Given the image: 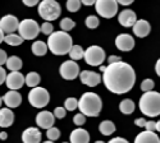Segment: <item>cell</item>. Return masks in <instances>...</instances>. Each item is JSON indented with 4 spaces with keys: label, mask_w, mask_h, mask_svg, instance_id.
<instances>
[{
    "label": "cell",
    "mask_w": 160,
    "mask_h": 143,
    "mask_svg": "<svg viewBox=\"0 0 160 143\" xmlns=\"http://www.w3.org/2000/svg\"><path fill=\"white\" fill-rule=\"evenodd\" d=\"M83 59L91 67H101L102 63L106 59V55H105L104 49H101L100 46H96V45H92L87 50H85Z\"/></svg>",
    "instance_id": "ba28073f"
},
{
    "label": "cell",
    "mask_w": 160,
    "mask_h": 143,
    "mask_svg": "<svg viewBox=\"0 0 160 143\" xmlns=\"http://www.w3.org/2000/svg\"><path fill=\"white\" fill-rule=\"evenodd\" d=\"M19 21L16 16L13 14H7L0 19V30L4 32V35H12L16 31H18Z\"/></svg>",
    "instance_id": "8fae6325"
},
{
    "label": "cell",
    "mask_w": 160,
    "mask_h": 143,
    "mask_svg": "<svg viewBox=\"0 0 160 143\" xmlns=\"http://www.w3.org/2000/svg\"><path fill=\"white\" fill-rule=\"evenodd\" d=\"M76 27V23H74V21L73 19H71V18H63L62 21H60V30L63 31V32H67L68 33L71 30H73Z\"/></svg>",
    "instance_id": "f546056e"
},
{
    "label": "cell",
    "mask_w": 160,
    "mask_h": 143,
    "mask_svg": "<svg viewBox=\"0 0 160 143\" xmlns=\"http://www.w3.org/2000/svg\"><path fill=\"white\" fill-rule=\"evenodd\" d=\"M41 82V77L36 72H30L27 75L24 77V84H27L31 88L38 87V83Z\"/></svg>",
    "instance_id": "cb8c5ba5"
},
{
    "label": "cell",
    "mask_w": 160,
    "mask_h": 143,
    "mask_svg": "<svg viewBox=\"0 0 160 143\" xmlns=\"http://www.w3.org/2000/svg\"><path fill=\"white\" fill-rule=\"evenodd\" d=\"M2 103H3V97H0V107H2Z\"/></svg>",
    "instance_id": "db71d44e"
},
{
    "label": "cell",
    "mask_w": 160,
    "mask_h": 143,
    "mask_svg": "<svg viewBox=\"0 0 160 143\" xmlns=\"http://www.w3.org/2000/svg\"><path fill=\"white\" fill-rule=\"evenodd\" d=\"M154 87H155V83H154V81L151 79V78H146V79H143L142 83H141V91H143V93L152 91Z\"/></svg>",
    "instance_id": "836d02e7"
},
{
    "label": "cell",
    "mask_w": 160,
    "mask_h": 143,
    "mask_svg": "<svg viewBox=\"0 0 160 143\" xmlns=\"http://www.w3.org/2000/svg\"><path fill=\"white\" fill-rule=\"evenodd\" d=\"M85 24L86 27L90 28V30H95L99 27L100 24V19L96 17V16H88L86 19H85Z\"/></svg>",
    "instance_id": "4dcf8cb0"
},
{
    "label": "cell",
    "mask_w": 160,
    "mask_h": 143,
    "mask_svg": "<svg viewBox=\"0 0 160 143\" xmlns=\"http://www.w3.org/2000/svg\"><path fill=\"white\" fill-rule=\"evenodd\" d=\"M3 102L7 105L8 109H16L22 103V96L18 91H8L3 96Z\"/></svg>",
    "instance_id": "e0dca14e"
},
{
    "label": "cell",
    "mask_w": 160,
    "mask_h": 143,
    "mask_svg": "<svg viewBox=\"0 0 160 143\" xmlns=\"http://www.w3.org/2000/svg\"><path fill=\"white\" fill-rule=\"evenodd\" d=\"M108 143H129L127 139H124V138H122V137H115V138H113V139H110Z\"/></svg>",
    "instance_id": "b9f144b4"
},
{
    "label": "cell",
    "mask_w": 160,
    "mask_h": 143,
    "mask_svg": "<svg viewBox=\"0 0 160 143\" xmlns=\"http://www.w3.org/2000/svg\"><path fill=\"white\" fill-rule=\"evenodd\" d=\"M62 13L60 4L54 0H42L38 4V14L45 22H51L59 18Z\"/></svg>",
    "instance_id": "5b68a950"
},
{
    "label": "cell",
    "mask_w": 160,
    "mask_h": 143,
    "mask_svg": "<svg viewBox=\"0 0 160 143\" xmlns=\"http://www.w3.org/2000/svg\"><path fill=\"white\" fill-rule=\"evenodd\" d=\"M44 143H54V142H51V141H46V142H44Z\"/></svg>",
    "instance_id": "9f6ffc18"
},
{
    "label": "cell",
    "mask_w": 160,
    "mask_h": 143,
    "mask_svg": "<svg viewBox=\"0 0 160 143\" xmlns=\"http://www.w3.org/2000/svg\"><path fill=\"white\" fill-rule=\"evenodd\" d=\"M8 138V134H7V132H2V133H0V139H7Z\"/></svg>",
    "instance_id": "681fc988"
},
{
    "label": "cell",
    "mask_w": 160,
    "mask_h": 143,
    "mask_svg": "<svg viewBox=\"0 0 160 143\" xmlns=\"http://www.w3.org/2000/svg\"><path fill=\"white\" fill-rule=\"evenodd\" d=\"M145 128H146V131L148 132H155L156 133V122H148L146 123V125H145Z\"/></svg>",
    "instance_id": "f35d334b"
},
{
    "label": "cell",
    "mask_w": 160,
    "mask_h": 143,
    "mask_svg": "<svg viewBox=\"0 0 160 143\" xmlns=\"http://www.w3.org/2000/svg\"><path fill=\"white\" fill-rule=\"evenodd\" d=\"M5 65H7V69L10 70V72H19L21 68L23 67V63H22L21 58L13 55V56H9L8 58Z\"/></svg>",
    "instance_id": "603a6c76"
},
{
    "label": "cell",
    "mask_w": 160,
    "mask_h": 143,
    "mask_svg": "<svg viewBox=\"0 0 160 143\" xmlns=\"http://www.w3.org/2000/svg\"><path fill=\"white\" fill-rule=\"evenodd\" d=\"M108 61H109V64H114V63H118V61H122V59L119 56H115V55H110L108 58Z\"/></svg>",
    "instance_id": "f6af8a7d"
},
{
    "label": "cell",
    "mask_w": 160,
    "mask_h": 143,
    "mask_svg": "<svg viewBox=\"0 0 160 143\" xmlns=\"http://www.w3.org/2000/svg\"><path fill=\"white\" fill-rule=\"evenodd\" d=\"M40 33V24L35 19H23L18 26V35L23 40H33Z\"/></svg>",
    "instance_id": "8992f818"
},
{
    "label": "cell",
    "mask_w": 160,
    "mask_h": 143,
    "mask_svg": "<svg viewBox=\"0 0 160 143\" xmlns=\"http://www.w3.org/2000/svg\"><path fill=\"white\" fill-rule=\"evenodd\" d=\"M135 143H160V138L155 132H141L136 136Z\"/></svg>",
    "instance_id": "7402d4cb"
},
{
    "label": "cell",
    "mask_w": 160,
    "mask_h": 143,
    "mask_svg": "<svg viewBox=\"0 0 160 143\" xmlns=\"http://www.w3.org/2000/svg\"><path fill=\"white\" fill-rule=\"evenodd\" d=\"M156 132H160V120L156 122Z\"/></svg>",
    "instance_id": "816d5d0a"
},
{
    "label": "cell",
    "mask_w": 160,
    "mask_h": 143,
    "mask_svg": "<svg viewBox=\"0 0 160 143\" xmlns=\"http://www.w3.org/2000/svg\"><path fill=\"white\" fill-rule=\"evenodd\" d=\"M46 137H48L49 141L54 142V141L59 139V137H60V131H59L58 128L52 126V128H50V129H48V131H46Z\"/></svg>",
    "instance_id": "d6a6232c"
},
{
    "label": "cell",
    "mask_w": 160,
    "mask_h": 143,
    "mask_svg": "<svg viewBox=\"0 0 160 143\" xmlns=\"http://www.w3.org/2000/svg\"><path fill=\"white\" fill-rule=\"evenodd\" d=\"M23 4L27 7H35V5H38L40 2L38 0H23Z\"/></svg>",
    "instance_id": "7bdbcfd3"
},
{
    "label": "cell",
    "mask_w": 160,
    "mask_h": 143,
    "mask_svg": "<svg viewBox=\"0 0 160 143\" xmlns=\"http://www.w3.org/2000/svg\"><path fill=\"white\" fill-rule=\"evenodd\" d=\"M95 10L102 18H113L118 13V2L115 0H96Z\"/></svg>",
    "instance_id": "9c48e42d"
},
{
    "label": "cell",
    "mask_w": 160,
    "mask_h": 143,
    "mask_svg": "<svg viewBox=\"0 0 160 143\" xmlns=\"http://www.w3.org/2000/svg\"><path fill=\"white\" fill-rule=\"evenodd\" d=\"M138 107L140 111L149 118H155L160 115V92L150 91L143 93L140 97Z\"/></svg>",
    "instance_id": "277c9868"
},
{
    "label": "cell",
    "mask_w": 160,
    "mask_h": 143,
    "mask_svg": "<svg viewBox=\"0 0 160 143\" xmlns=\"http://www.w3.org/2000/svg\"><path fill=\"white\" fill-rule=\"evenodd\" d=\"M41 132L37 128H27L22 133V142L23 143H40L41 142Z\"/></svg>",
    "instance_id": "ac0fdd59"
},
{
    "label": "cell",
    "mask_w": 160,
    "mask_h": 143,
    "mask_svg": "<svg viewBox=\"0 0 160 143\" xmlns=\"http://www.w3.org/2000/svg\"><path fill=\"white\" fill-rule=\"evenodd\" d=\"M146 123H148V120H145V119H142V118H137V119L135 120V124H136L137 126H141V128H145Z\"/></svg>",
    "instance_id": "ee69618b"
},
{
    "label": "cell",
    "mask_w": 160,
    "mask_h": 143,
    "mask_svg": "<svg viewBox=\"0 0 160 143\" xmlns=\"http://www.w3.org/2000/svg\"><path fill=\"white\" fill-rule=\"evenodd\" d=\"M59 73L62 75V78H64V79L67 81H73L76 79V78L79 75V65L73 61V60H67L64 61L60 68H59Z\"/></svg>",
    "instance_id": "30bf717a"
},
{
    "label": "cell",
    "mask_w": 160,
    "mask_h": 143,
    "mask_svg": "<svg viewBox=\"0 0 160 143\" xmlns=\"http://www.w3.org/2000/svg\"><path fill=\"white\" fill-rule=\"evenodd\" d=\"M40 32H42L44 35H51L52 32H54V26H52L50 22H44L41 26H40Z\"/></svg>",
    "instance_id": "d590c367"
},
{
    "label": "cell",
    "mask_w": 160,
    "mask_h": 143,
    "mask_svg": "<svg viewBox=\"0 0 160 143\" xmlns=\"http://www.w3.org/2000/svg\"><path fill=\"white\" fill-rule=\"evenodd\" d=\"M81 4L87 5V7H90V5H95V4H96V0H83V2H81Z\"/></svg>",
    "instance_id": "7dc6e473"
},
{
    "label": "cell",
    "mask_w": 160,
    "mask_h": 143,
    "mask_svg": "<svg viewBox=\"0 0 160 143\" xmlns=\"http://www.w3.org/2000/svg\"><path fill=\"white\" fill-rule=\"evenodd\" d=\"M4 37H5V35H4V32L0 30V44H2L3 41H4Z\"/></svg>",
    "instance_id": "f907efd6"
},
{
    "label": "cell",
    "mask_w": 160,
    "mask_h": 143,
    "mask_svg": "<svg viewBox=\"0 0 160 143\" xmlns=\"http://www.w3.org/2000/svg\"><path fill=\"white\" fill-rule=\"evenodd\" d=\"M78 107V100L74 97H68L64 101V109L68 111H73Z\"/></svg>",
    "instance_id": "1f68e13d"
},
{
    "label": "cell",
    "mask_w": 160,
    "mask_h": 143,
    "mask_svg": "<svg viewBox=\"0 0 160 143\" xmlns=\"http://www.w3.org/2000/svg\"><path fill=\"white\" fill-rule=\"evenodd\" d=\"M155 72H156V74L160 77V59H158V61H156V64H155Z\"/></svg>",
    "instance_id": "c3c4849f"
},
{
    "label": "cell",
    "mask_w": 160,
    "mask_h": 143,
    "mask_svg": "<svg viewBox=\"0 0 160 143\" xmlns=\"http://www.w3.org/2000/svg\"><path fill=\"white\" fill-rule=\"evenodd\" d=\"M14 123V112L10 109H0V128H9Z\"/></svg>",
    "instance_id": "44dd1931"
},
{
    "label": "cell",
    "mask_w": 160,
    "mask_h": 143,
    "mask_svg": "<svg viewBox=\"0 0 160 143\" xmlns=\"http://www.w3.org/2000/svg\"><path fill=\"white\" fill-rule=\"evenodd\" d=\"M5 79H7V70L3 67H0V86L5 83Z\"/></svg>",
    "instance_id": "60d3db41"
},
{
    "label": "cell",
    "mask_w": 160,
    "mask_h": 143,
    "mask_svg": "<svg viewBox=\"0 0 160 143\" xmlns=\"http://www.w3.org/2000/svg\"><path fill=\"white\" fill-rule=\"evenodd\" d=\"M8 60V56H7V53L3 50V49H0V67H3L4 64L7 63Z\"/></svg>",
    "instance_id": "ab89813d"
},
{
    "label": "cell",
    "mask_w": 160,
    "mask_h": 143,
    "mask_svg": "<svg viewBox=\"0 0 160 143\" xmlns=\"http://www.w3.org/2000/svg\"><path fill=\"white\" fill-rule=\"evenodd\" d=\"M65 114H67V110L64 107H55L54 112H52V115H54L55 119H64Z\"/></svg>",
    "instance_id": "74e56055"
},
{
    "label": "cell",
    "mask_w": 160,
    "mask_h": 143,
    "mask_svg": "<svg viewBox=\"0 0 160 143\" xmlns=\"http://www.w3.org/2000/svg\"><path fill=\"white\" fill-rule=\"evenodd\" d=\"M95 143H105V142H104V141H96Z\"/></svg>",
    "instance_id": "11a10c76"
},
{
    "label": "cell",
    "mask_w": 160,
    "mask_h": 143,
    "mask_svg": "<svg viewBox=\"0 0 160 143\" xmlns=\"http://www.w3.org/2000/svg\"><path fill=\"white\" fill-rule=\"evenodd\" d=\"M69 141H71V143H88L90 142V134L86 129L77 128L74 131H72Z\"/></svg>",
    "instance_id": "ffe728a7"
},
{
    "label": "cell",
    "mask_w": 160,
    "mask_h": 143,
    "mask_svg": "<svg viewBox=\"0 0 160 143\" xmlns=\"http://www.w3.org/2000/svg\"><path fill=\"white\" fill-rule=\"evenodd\" d=\"M132 28H133V33H135L137 37L143 38L150 33L151 26L146 19H137V22L135 23V26H133Z\"/></svg>",
    "instance_id": "d6986e66"
},
{
    "label": "cell",
    "mask_w": 160,
    "mask_h": 143,
    "mask_svg": "<svg viewBox=\"0 0 160 143\" xmlns=\"http://www.w3.org/2000/svg\"><path fill=\"white\" fill-rule=\"evenodd\" d=\"M5 84L10 91H18L24 84V75L21 72H10L7 74Z\"/></svg>",
    "instance_id": "7c38bea8"
},
{
    "label": "cell",
    "mask_w": 160,
    "mask_h": 143,
    "mask_svg": "<svg viewBox=\"0 0 160 143\" xmlns=\"http://www.w3.org/2000/svg\"><path fill=\"white\" fill-rule=\"evenodd\" d=\"M79 79L85 86L88 87H96L101 82V75L96 72H91V70H83L79 73Z\"/></svg>",
    "instance_id": "2e32d148"
},
{
    "label": "cell",
    "mask_w": 160,
    "mask_h": 143,
    "mask_svg": "<svg viewBox=\"0 0 160 143\" xmlns=\"http://www.w3.org/2000/svg\"><path fill=\"white\" fill-rule=\"evenodd\" d=\"M81 2L79 0H68L67 2V9H68L71 13H76L81 9Z\"/></svg>",
    "instance_id": "e575fe53"
},
{
    "label": "cell",
    "mask_w": 160,
    "mask_h": 143,
    "mask_svg": "<svg viewBox=\"0 0 160 143\" xmlns=\"http://www.w3.org/2000/svg\"><path fill=\"white\" fill-rule=\"evenodd\" d=\"M118 22L121 26L126 28H129V27H133L135 23L137 22V17H136V13L131 10V9H123L118 16Z\"/></svg>",
    "instance_id": "9a60e30c"
},
{
    "label": "cell",
    "mask_w": 160,
    "mask_h": 143,
    "mask_svg": "<svg viewBox=\"0 0 160 143\" xmlns=\"http://www.w3.org/2000/svg\"><path fill=\"white\" fill-rule=\"evenodd\" d=\"M133 4V0H119L118 5H131Z\"/></svg>",
    "instance_id": "bcb514c9"
},
{
    "label": "cell",
    "mask_w": 160,
    "mask_h": 143,
    "mask_svg": "<svg viewBox=\"0 0 160 143\" xmlns=\"http://www.w3.org/2000/svg\"><path fill=\"white\" fill-rule=\"evenodd\" d=\"M54 123H55V118L54 115H52V112L50 111H40L37 115H36V124L41 128V129H50L54 126Z\"/></svg>",
    "instance_id": "4fadbf2b"
},
{
    "label": "cell",
    "mask_w": 160,
    "mask_h": 143,
    "mask_svg": "<svg viewBox=\"0 0 160 143\" xmlns=\"http://www.w3.org/2000/svg\"><path fill=\"white\" fill-rule=\"evenodd\" d=\"M63 143H68V142H63Z\"/></svg>",
    "instance_id": "6f0895ef"
},
{
    "label": "cell",
    "mask_w": 160,
    "mask_h": 143,
    "mask_svg": "<svg viewBox=\"0 0 160 143\" xmlns=\"http://www.w3.org/2000/svg\"><path fill=\"white\" fill-rule=\"evenodd\" d=\"M69 56H71V60H73V61L77 63V60L83 59L85 50L81 46H79V45H73L72 49H71V51H69Z\"/></svg>",
    "instance_id": "83f0119b"
},
{
    "label": "cell",
    "mask_w": 160,
    "mask_h": 143,
    "mask_svg": "<svg viewBox=\"0 0 160 143\" xmlns=\"http://www.w3.org/2000/svg\"><path fill=\"white\" fill-rule=\"evenodd\" d=\"M135 102H133L131 98H126L123 101H121V103H119V110H121L122 114L124 115H131L133 114V111H135Z\"/></svg>",
    "instance_id": "d4e9b609"
},
{
    "label": "cell",
    "mask_w": 160,
    "mask_h": 143,
    "mask_svg": "<svg viewBox=\"0 0 160 143\" xmlns=\"http://www.w3.org/2000/svg\"><path fill=\"white\" fill-rule=\"evenodd\" d=\"M99 68H100V70H101V72L104 73V72H105V68H106V67H104V65H101V67H99Z\"/></svg>",
    "instance_id": "f5cc1de1"
},
{
    "label": "cell",
    "mask_w": 160,
    "mask_h": 143,
    "mask_svg": "<svg viewBox=\"0 0 160 143\" xmlns=\"http://www.w3.org/2000/svg\"><path fill=\"white\" fill-rule=\"evenodd\" d=\"M101 107H102V101L100 96L96 95L95 92H85L78 101V109L85 116H91V118L99 116Z\"/></svg>",
    "instance_id": "3957f363"
},
{
    "label": "cell",
    "mask_w": 160,
    "mask_h": 143,
    "mask_svg": "<svg viewBox=\"0 0 160 143\" xmlns=\"http://www.w3.org/2000/svg\"><path fill=\"white\" fill-rule=\"evenodd\" d=\"M28 101L36 109H44L50 102V93L44 87H35L28 93Z\"/></svg>",
    "instance_id": "52a82bcc"
},
{
    "label": "cell",
    "mask_w": 160,
    "mask_h": 143,
    "mask_svg": "<svg viewBox=\"0 0 160 143\" xmlns=\"http://www.w3.org/2000/svg\"><path fill=\"white\" fill-rule=\"evenodd\" d=\"M73 123L76 124V125H78V126H81V125H83L85 123H86V116L83 115V114H76L74 115V118H73Z\"/></svg>",
    "instance_id": "8d00e7d4"
},
{
    "label": "cell",
    "mask_w": 160,
    "mask_h": 143,
    "mask_svg": "<svg viewBox=\"0 0 160 143\" xmlns=\"http://www.w3.org/2000/svg\"><path fill=\"white\" fill-rule=\"evenodd\" d=\"M48 49L51 51L54 55H65L69 54V51L73 46V40L69 33L57 31L52 32L48 38Z\"/></svg>",
    "instance_id": "7a4b0ae2"
},
{
    "label": "cell",
    "mask_w": 160,
    "mask_h": 143,
    "mask_svg": "<svg viewBox=\"0 0 160 143\" xmlns=\"http://www.w3.org/2000/svg\"><path fill=\"white\" fill-rule=\"evenodd\" d=\"M102 82L110 92L123 95L131 91L136 82V73L129 64L118 61L109 64L102 73Z\"/></svg>",
    "instance_id": "6da1fadb"
},
{
    "label": "cell",
    "mask_w": 160,
    "mask_h": 143,
    "mask_svg": "<svg viewBox=\"0 0 160 143\" xmlns=\"http://www.w3.org/2000/svg\"><path fill=\"white\" fill-rule=\"evenodd\" d=\"M23 38L17 35V33H12V35H5L4 37V42H7L9 46H19L23 44Z\"/></svg>",
    "instance_id": "f1b7e54d"
},
{
    "label": "cell",
    "mask_w": 160,
    "mask_h": 143,
    "mask_svg": "<svg viewBox=\"0 0 160 143\" xmlns=\"http://www.w3.org/2000/svg\"><path fill=\"white\" fill-rule=\"evenodd\" d=\"M115 46L118 50L131 51L135 47V38L128 33H121L115 37Z\"/></svg>",
    "instance_id": "5bb4252c"
},
{
    "label": "cell",
    "mask_w": 160,
    "mask_h": 143,
    "mask_svg": "<svg viewBox=\"0 0 160 143\" xmlns=\"http://www.w3.org/2000/svg\"><path fill=\"white\" fill-rule=\"evenodd\" d=\"M99 131L102 136H112L115 132V125L112 120H104L99 125Z\"/></svg>",
    "instance_id": "484cf974"
},
{
    "label": "cell",
    "mask_w": 160,
    "mask_h": 143,
    "mask_svg": "<svg viewBox=\"0 0 160 143\" xmlns=\"http://www.w3.org/2000/svg\"><path fill=\"white\" fill-rule=\"evenodd\" d=\"M31 50L33 55L36 56H44L48 53V45L44 41H35L31 46Z\"/></svg>",
    "instance_id": "4316f807"
}]
</instances>
